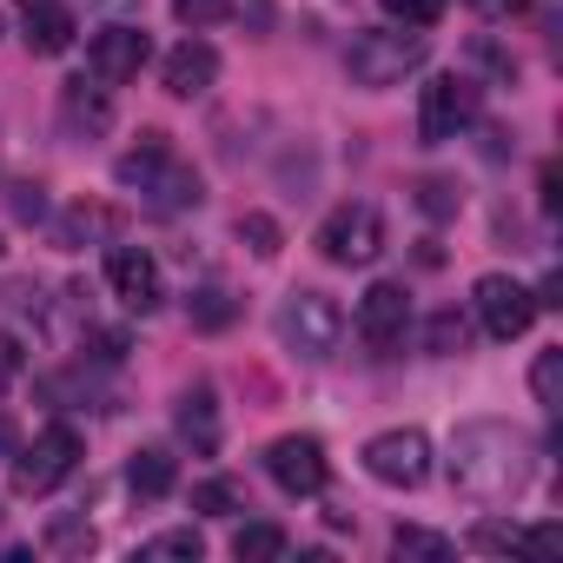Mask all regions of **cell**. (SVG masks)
<instances>
[{
  "mask_svg": "<svg viewBox=\"0 0 563 563\" xmlns=\"http://www.w3.org/2000/svg\"><path fill=\"white\" fill-rule=\"evenodd\" d=\"M537 471V451L517 424L504 418H471L451 431V484L471 504H510Z\"/></svg>",
  "mask_w": 563,
  "mask_h": 563,
  "instance_id": "obj_1",
  "label": "cell"
},
{
  "mask_svg": "<svg viewBox=\"0 0 563 563\" xmlns=\"http://www.w3.org/2000/svg\"><path fill=\"white\" fill-rule=\"evenodd\" d=\"M113 179H120L126 192H140V206H146V212H159V219L192 212V206L206 199L199 173L173 153V140H166V133H140V146H133V153H120Z\"/></svg>",
  "mask_w": 563,
  "mask_h": 563,
  "instance_id": "obj_2",
  "label": "cell"
},
{
  "mask_svg": "<svg viewBox=\"0 0 563 563\" xmlns=\"http://www.w3.org/2000/svg\"><path fill=\"white\" fill-rule=\"evenodd\" d=\"M431 60V34L424 27H365L352 47H345V74L358 87H398L405 74H418Z\"/></svg>",
  "mask_w": 563,
  "mask_h": 563,
  "instance_id": "obj_3",
  "label": "cell"
},
{
  "mask_svg": "<svg viewBox=\"0 0 563 563\" xmlns=\"http://www.w3.org/2000/svg\"><path fill=\"white\" fill-rule=\"evenodd\" d=\"M272 332H278V345H286L292 358L325 365L339 352V339H345V312L325 292H286V299H278V312H272Z\"/></svg>",
  "mask_w": 563,
  "mask_h": 563,
  "instance_id": "obj_4",
  "label": "cell"
},
{
  "mask_svg": "<svg viewBox=\"0 0 563 563\" xmlns=\"http://www.w3.org/2000/svg\"><path fill=\"white\" fill-rule=\"evenodd\" d=\"M14 490L21 497H47V490H60L74 471H80V431L74 424H47L34 444H21L14 457Z\"/></svg>",
  "mask_w": 563,
  "mask_h": 563,
  "instance_id": "obj_5",
  "label": "cell"
},
{
  "mask_svg": "<svg viewBox=\"0 0 563 563\" xmlns=\"http://www.w3.org/2000/svg\"><path fill=\"white\" fill-rule=\"evenodd\" d=\"M319 252H325L332 265H372V258L385 252V219H378V206H372V199L332 206L325 225H319Z\"/></svg>",
  "mask_w": 563,
  "mask_h": 563,
  "instance_id": "obj_6",
  "label": "cell"
},
{
  "mask_svg": "<svg viewBox=\"0 0 563 563\" xmlns=\"http://www.w3.org/2000/svg\"><path fill=\"white\" fill-rule=\"evenodd\" d=\"M471 306H477V325H484L497 345L523 339V332H530V319L543 312V306H537V292H530V286H517L510 272H484L477 286H471Z\"/></svg>",
  "mask_w": 563,
  "mask_h": 563,
  "instance_id": "obj_7",
  "label": "cell"
},
{
  "mask_svg": "<svg viewBox=\"0 0 563 563\" xmlns=\"http://www.w3.org/2000/svg\"><path fill=\"white\" fill-rule=\"evenodd\" d=\"M365 471H372L378 484H391V490H418V484L431 477V438H424L418 424L378 431V438L365 444Z\"/></svg>",
  "mask_w": 563,
  "mask_h": 563,
  "instance_id": "obj_8",
  "label": "cell"
},
{
  "mask_svg": "<svg viewBox=\"0 0 563 563\" xmlns=\"http://www.w3.org/2000/svg\"><path fill=\"white\" fill-rule=\"evenodd\" d=\"M471 120H477V80L438 74V80L424 87V100H418V140H424V146H444V140H457Z\"/></svg>",
  "mask_w": 563,
  "mask_h": 563,
  "instance_id": "obj_9",
  "label": "cell"
},
{
  "mask_svg": "<svg viewBox=\"0 0 563 563\" xmlns=\"http://www.w3.org/2000/svg\"><path fill=\"white\" fill-rule=\"evenodd\" d=\"M265 471H272V484L278 490H292V497H319L325 490V477H332V464H325V444L319 438H278L272 451H265Z\"/></svg>",
  "mask_w": 563,
  "mask_h": 563,
  "instance_id": "obj_10",
  "label": "cell"
},
{
  "mask_svg": "<svg viewBox=\"0 0 563 563\" xmlns=\"http://www.w3.org/2000/svg\"><path fill=\"white\" fill-rule=\"evenodd\" d=\"M107 286H113V299H120L126 312H153V306L166 299L159 265H153V252H140V245H113V252H107Z\"/></svg>",
  "mask_w": 563,
  "mask_h": 563,
  "instance_id": "obj_11",
  "label": "cell"
},
{
  "mask_svg": "<svg viewBox=\"0 0 563 563\" xmlns=\"http://www.w3.org/2000/svg\"><path fill=\"white\" fill-rule=\"evenodd\" d=\"M405 325H411V292L391 286V278L358 299V339H365L372 352H391V345L405 339Z\"/></svg>",
  "mask_w": 563,
  "mask_h": 563,
  "instance_id": "obj_12",
  "label": "cell"
},
{
  "mask_svg": "<svg viewBox=\"0 0 563 563\" xmlns=\"http://www.w3.org/2000/svg\"><path fill=\"white\" fill-rule=\"evenodd\" d=\"M146 34L140 27H107V34H93V47H87V74L100 80V87H120V80H140V67H146Z\"/></svg>",
  "mask_w": 563,
  "mask_h": 563,
  "instance_id": "obj_13",
  "label": "cell"
},
{
  "mask_svg": "<svg viewBox=\"0 0 563 563\" xmlns=\"http://www.w3.org/2000/svg\"><path fill=\"white\" fill-rule=\"evenodd\" d=\"M159 80H166L173 100H199V93H212V80H219V54H212V41H179V47L166 54Z\"/></svg>",
  "mask_w": 563,
  "mask_h": 563,
  "instance_id": "obj_14",
  "label": "cell"
},
{
  "mask_svg": "<svg viewBox=\"0 0 563 563\" xmlns=\"http://www.w3.org/2000/svg\"><path fill=\"white\" fill-rule=\"evenodd\" d=\"M60 126H67L74 140H100V133L113 126V93H107L100 80H93V87H87V80H67V87H60Z\"/></svg>",
  "mask_w": 563,
  "mask_h": 563,
  "instance_id": "obj_15",
  "label": "cell"
},
{
  "mask_svg": "<svg viewBox=\"0 0 563 563\" xmlns=\"http://www.w3.org/2000/svg\"><path fill=\"white\" fill-rule=\"evenodd\" d=\"M74 34H80L74 8H60V0H27V21H21V41H27V54L54 60V54H67V47H74Z\"/></svg>",
  "mask_w": 563,
  "mask_h": 563,
  "instance_id": "obj_16",
  "label": "cell"
},
{
  "mask_svg": "<svg viewBox=\"0 0 563 563\" xmlns=\"http://www.w3.org/2000/svg\"><path fill=\"white\" fill-rule=\"evenodd\" d=\"M179 438L199 451V457H212L219 451V398H212V385H192V391H179Z\"/></svg>",
  "mask_w": 563,
  "mask_h": 563,
  "instance_id": "obj_17",
  "label": "cell"
},
{
  "mask_svg": "<svg viewBox=\"0 0 563 563\" xmlns=\"http://www.w3.org/2000/svg\"><path fill=\"white\" fill-rule=\"evenodd\" d=\"M126 484H133V497H166L179 484V457L166 444H140L133 464H126Z\"/></svg>",
  "mask_w": 563,
  "mask_h": 563,
  "instance_id": "obj_18",
  "label": "cell"
},
{
  "mask_svg": "<svg viewBox=\"0 0 563 563\" xmlns=\"http://www.w3.org/2000/svg\"><path fill=\"white\" fill-rule=\"evenodd\" d=\"M391 556H418V563H451V556H457V543H451V537H438V530L398 523V530H391Z\"/></svg>",
  "mask_w": 563,
  "mask_h": 563,
  "instance_id": "obj_19",
  "label": "cell"
},
{
  "mask_svg": "<svg viewBox=\"0 0 563 563\" xmlns=\"http://www.w3.org/2000/svg\"><path fill=\"white\" fill-rule=\"evenodd\" d=\"M232 556H239V563H272V556H286V530H278V523H239Z\"/></svg>",
  "mask_w": 563,
  "mask_h": 563,
  "instance_id": "obj_20",
  "label": "cell"
},
{
  "mask_svg": "<svg viewBox=\"0 0 563 563\" xmlns=\"http://www.w3.org/2000/svg\"><path fill=\"white\" fill-rule=\"evenodd\" d=\"M530 391H537V405L556 418L563 411V352L550 345V352H537V365H530Z\"/></svg>",
  "mask_w": 563,
  "mask_h": 563,
  "instance_id": "obj_21",
  "label": "cell"
},
{
  "mask_svg": "<svg viewBox=\"0 0 563 563\" xmlns=\"http://www.w3.org/2000/svg\"><path fill=\"white\" fill-rule=\"evenodd\" d=\"M107 232H120V219H113L107 206H74V212L60 219V245H80V239H107Z\"/></svg>",
  "mask_w": 563,
  "mask_h": 563,
  "instance_id": "obj_22",
  "label": "cell"
},
{
  "mask_svg": "<svg viewBox=\"0 0 563 563\" xmlns=\"http://www.w3.org/2000/svg\"><path fill=\"white\" fill-rule=\"evenodd\" d=\"M186 312H192V325H199V332H225V325L239 319V306H232V292H219V286H206V292H192V299H186Z\"/></svg>",
  "mask_w": 563,
  "mask_h": 563,
  "instance_id": "obj_23",
  "label": "cell"
},
{
  "mask_svg": "<svg viewBox=\"0 0 563 563\" xmlns=\"http://www.w3.org/2000/svg\"><path fill=\"white\" fill-rule=\"evenodd\" d=\"M464 345H471V325H464L457 312H438V319L424 325V352H431V358H457Z\"/></svg>",
  "mask_w": 563,
  "mask_h": 563,
  "instance_id": "obj_24",
  "label": "cell"
},
{
  "mask_svg": "<svg viewBox=\"0 0 563 563\" xmlns=\"http://www.w3.org/2000/svg\"><path fill=\"white\" fill-rule=\"evenodd\" d=\"M245 497H239V484L232 477H206V484H192V510H206V517H232Z\"/></svg>",
  "mask_w": 563,
  "mask_h": 563,
  "instance_id": "obj_25",
  "label": "cell"
},
{
  "mask_svg": "<svg viewBox=\"0 0 563 563\" xmlns=\"http://www.w3.org/2000/svg\"><path fill=\"white\" fill-rule=\"evenodd\" d=\"M47 550L87 556V550H93V523H87V517H54V523H47Z\"/></svg>",
  "mask_w": 563,
  "mask_h": 563,
  "instance_id": "obj_26",
  "label": "cell"
},
{
  "mask_svg": "<svg viewBox=\"0 0 563 563\" xmlns=\"http://www.w3.org/2000/svg\"><path fill=\"white\" fill-rule=\"evenodd\" d=\"M239 239L258 252V258H278V245H286V232H278V219L265 212H239Z\"/></svg>",
  "mask_w": 563,
  "mask_h": 563,
  "instance_id": "obj_27",
  "label": "cell"
},
{
  "mask_svg": "<svg viewBox=\"0 0 563 563\" xmlns=\"http://www.w3.org/2000/svg\"><path fill=\"white\" fill-rule=\"evenodd\" d=\"M140 556H186V563H199V556H206V537H199V530H166V537L140 543Z\"/></svg>",
  "mask_w": 563,
  "mask_h": 563,
  "instance_id": "obj_28",
  "label": "cell"
},
{
  "mask_svg": "<svg viewBox=\"0 0 563 563\" xmlns=\"http://www.w3.org/2000/svg\"><path fill=\"white\" fill-rule=\"evenodd\" d=\"M173 14H179V27H219V21H232V0H173Z\"/></svg>",
  "mask_w": 563,
  "mask_h": 563,
  "instance_id": "obj_29",
  "label": "cell"
},
{
  "mask_svg": "<svg viewBox=\"0 0 563 563\" xmlns=\"http://www.w3.org/2000/svg\"><path fill=\"white\" fill-rule=\"evenodd\" d=\"M385 14L398 27H438L444 21V0H385Z\"/></svg>",
  "mask_w": 563,
  "mask_h": 563,
  "instance_id": "obj_30",
  "label": "cell"
},
{
  "mask_svg": "<svg viewBox=\"0 0 563 563\" xmlns=\"http://www.w3.org/2000/svg\"><path fill=\"white\" fill-rule=\"evenodd\" d=\"M418 206H424L431 219H451L464 199H457V186H451V179H424V186H418Z\"/></svg>",
  "mask_w": 563,
  "mask_h": 563,
  "instance_id": "obj_31",
  "label": "cell"
},
{
  "mask_svg": "<svg viewBox=\"0 0 563 563\" xmlns=\"http://www.w3.org/2000/svg\"><path fill=\"white\" fill-rule=\"evenodd\" d=\"M517 537H523L517 523H477V530H471L477 550H517Z\"/></svg>",
  "mask_w": 563,
  "mask_h": 563,
  "instance_id": "obj_32",
  "label": "cell"
},
{
  "mask_svg": "<svg viewBox=\"0 0 563 563\" xmlns=\"http://www.w3.org/2000/svg\"><path fill=\"white\" fill-rule=\"evenodd\" d=\"M14 212H21V219H41V212H47L41 186H14Z\"/></svg>",
  "mask_w": 563,
  "mask_h": 563,
  "instance_id": "obj_33",
  "label": "cell"
},
{
  "mask_svg": "<svg viewBox=\"0 0 563 563\" xmlns=\"http://www.w3.org/2000/svg\"><path fill=\"white\" fill-rule=\"evenodd\" d=\"M21 451V431H14V418H0V464H8Z\"/></svg>",
  "mask_w": 563,
  "mask_h": 563,
  "instance_id": "obj_34",
  "label": "cell"
},
{
  "mask_svg": "<svg viewBox=\"0 0 563 563\" xmlns=\"http://www.w3.org/2000/svg\"><path fill=\"white\" fill-rule=\"evenodd\" d=\"M471 8H477V14H517L523 0H471Z\"/></svg>",
  "mask_w": 563,
  "mask_h": 563,
  "instance_id": "obj_35",
  "label": "cell"
},
{
  "mask_svg": "<svg viewBox=\"0 0 563 563\" xmlns=\"http://www.w3.org/2000/svg\"><path fill=\"white\" fill-rule=\"evenodd\" d=\"M0 34H8V21H0Z\"/></svg>",
  "mask_w": 563,
  "mask_h": 563,
  "instance_id": "obj_36",
  "label": "cell"
},
{
  "mask_svg": "<svg viewBox=\"0 0 563 563\" xmlns=\"http://www.w3.org/2000/svg\"><path fill=\"white\" fill-rule=\"evenodd\" d=\"M0 252H8V245H0Z\"/></svg>",
  "mask_w": 563,
  "mask_h": 563,
  "instance_id": "obj_37",
  "label": "cell"
}]
</instances>
